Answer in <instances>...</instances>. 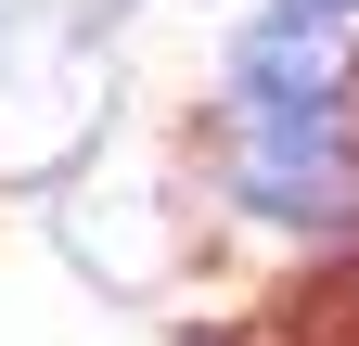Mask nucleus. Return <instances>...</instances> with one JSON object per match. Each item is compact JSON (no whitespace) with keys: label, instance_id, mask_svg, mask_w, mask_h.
Returning a JSON list of instances; mask_svg holds the SVG:
<instances>
[{"label":"nucleus","instance_id":"5","mask_svg":"<svg viewBox=\"0 0 359 346\" xmlns=\"http://www.w3.org/2000/svg\"><path fill=\"white\" fill-rule=\"evenodd\" d=\"M283 13H321V26H334V13H346V0H283Z\"/></svg>","mask_w":359,"mask_h":346},{"label":"nucleus","instance_id":"1","mask_svg":"<svg viewBox=\"0 0 359 346\" xmlns=\"http://www.w3.org/2000/svg\"><path fill=\"white\" fill-rule=\"evenodd\" d=\"M90 128H103L90 39H0V180H52Z\"/></svg>","mask_w":359,"mask_h":346},{"label":"nucleus","instance_id":"4","mask_svg":"<svg viewBox=\"0 0 359 346\" xmlns=\"http://www.w3.org/2000/svg\"><path fill=\"white\" fill-rule=\"evenodd\" d=\"M128 0H0V39H103Z\"/></svg>","mask_w":359,"mask_h":346},{"label":"nucleus","instance_id":"3","mask_svg":"<svg viewBox=\"0 0 359 346\" xmlns=\"http://www.w3.org/2000/svg\"><path fill=\"white\" fill-rule=\"evenodd\" d=\"M231 180L257 219H295V231H334L359 205V154L334 141V128H244L231 141Z\"/></svg>","mask_w":359,"mask_h":346},{"label":"nucleus","instance_id":"2","mask_svg":"<svg viewBox=\"0 0 359 346\" xmlns=\"http://www.w3.org/2000/svg\"><path fill=\"white\" fill-rule=\"evenodd\" d=\"M231 103H244V128H334V103H346V39L321 13H269L244 52H231Z\"/></svg>","mask_w":359,"mask_h":346}]
</instances>
